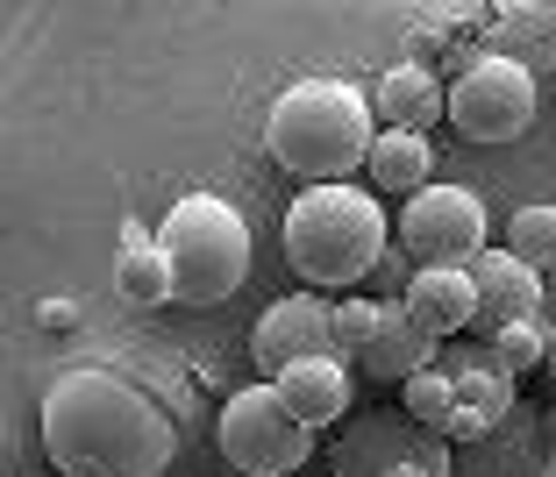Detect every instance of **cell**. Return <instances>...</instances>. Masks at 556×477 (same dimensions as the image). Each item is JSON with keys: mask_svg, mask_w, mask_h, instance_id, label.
<instances>
[{"mask_svg": "<svg viewBox=\"0 0 556 477\" xmlns=\"http://www.w3.org/2000/svg\"><path fill=\"white\" fill-rule=\"evenodd\" d=\"M286 263H293L300 293H328V299H350L364 279H371L386 249L400 243L378 193H357V185H307V193L286 207Z\"/></svg>", "mask_w": 556, "mask_h": 477, "instance_id": "3", "label": "cell"}, {"mask_svg": "<svg viewBox=\"0 0 556 477\" xmlns=\"http://www.w3.org/2000/svg\"><path fill=\"white\" fill-rule=\"evenodd\" d=\"M400 249H407L421 271H471L492 249V215L471 185H428L407 199L400 215Z\"/></svg>", "mask_w": 556, "mask_h": 477, "instance_id": "7", "label": "cell"}, {"mask_svg": "<svg viewBox=\"0 0 556 477\" xmlns=\"http://www.w3.org/2000/svg\"><path fill=\"white\" fill-rule=\"evenodd\" d=\"M378 313H386V299H364V293L336 299V357H343V363H357L364 349H371V335H378Z\"/></svg>", "mask_w": 556, "mask_h": 477, "instance_id": "20", "label": "cell"}, {"mask_svg": "<svg viewBox=\"0 0 556 477\" xmlns=\"http://www.w3.org/2000/svg\"><path fill=\"white\" fill-rule=\"evenodd\" d=\"M542 477H556V449H549V470H542Z\"/></svg>", "mask_w": 556, "mask_h": 477, "instance_id": "26", "label": "cell"}, {"mask_svg": "<svg viewBox=\"0 0 556 477\" xmlns=\"http://www.w3.org/2000/svg\"><path fill=\"white\" fill-rule=\"evenodd\" d=\"M157 249L172 263V293L186 307H222L250 279V221L214 193H186L157 221Z\"/></svg>", "mask_w": 556, "mask_h": 477, "instance_id": "4", "label": "cell"}, {"mask_svg": "<svg viewBox=\"0 0 556 477\" xmlns=\"http://www.w3.org/2000/svg\"><path fill=\"white\" fill-rule=\"evenodd\" d=\"M542 371H549V385H556V349H549V363H542Z\"/></svg>", "mask_w": 556, "mask_h": 477, "instance_id": "25", "label": "cell"}, {"mask_svg": "<svg viewBox=\"0 0 556 477\" xmlns=\"http://www.w3.org/2000/svg\"><path fill=\"white\" fill-rule=\"evenodd\" d=\"M435 335H421L414 328V313L400 307V299H386V313H378V335H371V349L357 357V371L364 378H378V385H407V378H421V371H435Z\"/></svg>", "mask_w": 556, "mask_h": 477, "instance_id": "11", "label": "cell"}, {"mask_svg": "<svg viewBox=\"0 0 556 477\" xmlns=\"http://www.w3.org/2000/svg\"><path fill=\"white\" fill-rule=\"evenodd\" d=\"M371 115H378V129H414V136H428L435 121H450V86L435 79V65H393L386 79L371 86Z\"/></svg>", "mask_w": 556, "mask_h": 477, "instance_id": "10", "label": "cell"}, {"mask_svg": "<svg viewBox=\"0 0 556 477\" xmlns=\"http://www.w3.org/2000/svg\"><path fill=\"white\" fill-rule=\"evenodd\" d=\"M250 357H257L264 385H278L286 371L314 357H336V299L328 293H286L257 313V328H250Z\"/></svg>", "mask_w": 556, "mask_h": 477, "instance_id": "8", "label": "cell"}, {"mask_svg": "<svg viewBox=\"0 0 556 477\" xmlns=\"http://www.w3.org/2000/svg\"><path fill=\"white\" fill-rule=\"evenodd\" d=\"M428 171H435L428 136H414V129H378V150H371V185H378V193L414 199V193H428V185H435Z\"/></svg>", "mask_w": 556, "mask_h": 477, "instance_id": "16", "label": "cell"}, {"mask_svg": "<svg viewBox=\"0 0 556 477\" xmlns=\"http://www.w3.org/2000/svg\"><path fill=\"white\" fill-rule=\"evenodd\" d=\"M214 442H222V456H229L243 477H293L300 463L314 456V428H300L264 378L243 385V392H229Z\"/></svg>", "mask_w": 556, "mask_h": 477, "instance_id": "6", "label": "cell"}, {"mask_svg": "<svg viewBox=\"0 0 556 477\" xmlns=\"http://www.w3.org/2000/svg\"><path fill=\"white\" fill-rule=\"evenodd\" d=\"M492 349H500V363H507L514 378H528V371H542V363H549L556 328L535 313V321H514V328H500V335H492Z\"/></svg>", "mask_w": 556, "mask_h": 477, "instance_id": "19", "label": "cell"}, {"mask_svg": "<svg viewBox=\"0 0 556 477\" xmlns=\"http://www.w3.org/2000/svg\"><path fill=\"white\" fill-rule=\"evenodd\" d=\"M378 477H428V470H421V463H414V456H400V463H386V470H378Z\"/></svg>", "mask_w": 556, "mask_h": 477, "instance_id": "23", "label": "cell"}, {"mask_svg": "<svg viewBox=\"0 0 556 477\" xmlns=\"http://www.w3.org/2000/svg\"><path fill=\"white\" fill-rule=\"evenodd\" d=\"M507 249L521 263H535V271H556V207L549 199H528V207L507 215Z\"/></svg>", "mask_w": 556, "mask_h": 477, "instance_id": "17", "label": "cell"}, {"mask_svg": "<svg viewBox=\"0 0 556 477\" xmlns=\"http://www.w3.org/2000/svg\"><path fill=\"white\" fill-rule=\"evenodd\" d=\"M400 399H407V413L421 421V428H435V435H450V421L464 413L457 378H450L442 363H435V371H421V378H407V385H400Z\"/></svg>", "mask_w": 556, "mask_h": 477, "instance_id": "18", "label": "cell"}, {"mask_svg": "<svg viewBox=\"0 0 556 477\" xmlns=\"http://www.w3.org/2000/svg\"><path fill=\"white\" fill-rule=\"evenodd\" d=\"M36 435L50 449V470L65 477H164L179 456V428L172 413L122 371H65L50 378L43 407H36Z\"/></svg>", "mask_w": 556, "mask_h": 477, "instance_id": "1", "label": "cell"}, {"mask_svg": "<svg viewBox=\"0 0 556 477\" xmlns=\"http://www.w3.org/2000/svg\"><path fill=\"white\" fill-rule=\"evenodd\" d=\"M400 307L414 313V328L421 335H457V328H471L478 321V279L471 271H414V285H407V299Z\"/></svg>", "mask_w": 556, "mask_h": 477, "instance_id": "13", "label": "cell"}, {"mask_svg": "<svg viewBox=\"0 0 556 477\" xmlns=\"http://www.w3.org/2000/svg\"><path fill=\"white\" fill-rule=\"evenodd\" d=\"M542 321L556 328V271H549V285H542Z\"/></svg>", "mask_w": 556, "mask_h": 477, "instance_id": "24", "label": "cell"}, {"mask_svg": "<svg viewBox=\"0 0 556 477\" xmlns=\"http://www.w3.org/2000/svg\"><path fill=\"white\" fill-rule=\"evenodd\" d=\"M115 293L129 299V307H164L172 293V263H164L157 235L143 229V221H122V249H115Z\"/></svg>", "mask_w": 556, "mask_h": 477, "instance_id": "15", "label": "cell"}, {"mask_svg": "<svg viewBox=\"0 0 556 477\" xmlns=\"http://www.w3.org/2000/svg\"><path fill=\"white\" fill-rule=\"evenodd\" d=\"M528 121H535V72L521 57L485 50L450 79V129L464 143H514L528 136Z\"/></svg>", "mask_w": 556, "mask_h": 477, "instance_id": "5", "label": "cell"}, {"mask_svg": "<svg viewBox=\"0 0 556 477\" xmlns=\"http://www.w3.org/2000/svg\"><path fill=\"white\" fill-rule=\"evenodd\" d=\"M450 378H457V399H464V413H471L478 428H492V421H507V407H514V371L500 363V349L492 343H471V349H457V357L442 363Z\"/></svg>", "mask_w": 556, "mask_h": 477, "instance_id": "14", "label": "cell"}, {"mask_svg": "<svg viewBox=\"0 0 556 477\" xmlns=\"http://www.w3.org/2000/svg\"><path fill=\"white\" fill-rule=\"evenodd\" d=\"M36 321H43V328H72V321H79V299H43Z\"/></svg>", "mask_w": 556, "mask_h": 477, "instance_id": "21", "label": "cell"}, {"mask_svg": "<svg viewBox=\"0 0 556 477\" xmlns=\"http://www.w3.org/2000/svg\"><path fill=\"white\" fill-rule=\"evenodd\" d=\"M264 150L278 171H293L300 193L307 185H350V171H371L378 150V115L371 93L343 79H293L264 115Z\"/></svg>", "mask_w": 556, "mask_h": 477, "instance_id": "2", "label": "cell"}, {"mask_svg": "<svg viewBox=\"0 0 556 477\" xmlns=\"http://www.w3.org/2000/svg\"><path fill=\"white\" fill-rule=\"evenodd\" d=\"M271 392L300 428L321 435V428H336V421L350 413V363L343 357H314V363H300V371H286Z\"/></svg>", "mask_w": 556, "mask_h": 477, "instance_id": "12", "label": "cell"}, {"mask_svg": "<svg viewBox=\"0 0 556 477\" xmlns=\"http://www.w3.org/2000/svg\"><path fill=\"white\" fill-rule=\"evenodd\" d=\"M407 456H414V463H421V470H428V477H450V449H442V442H414V449H407Z\"/></svg>", "mask_w": 556, "mask_h": 477, "instance_id": "22", "label": "cell"}, {"mask_svg": "<svg viewBox=\"0 0 556 477\" xmlns=\"http://www.w3.org/2000/svg\"><path fill=\"white\" fill-rule=\"evenodd\" d=\"M471 279H478V321H471V335L478 343H492L500 328H514V321H535L542 313V271L535 263H521L507 243H492L485 257L471 263Z\"/></svg>", "mask_w": 556, "mask_h": 477, "instance_id": "9", "label": "cell"}]
</instances>
